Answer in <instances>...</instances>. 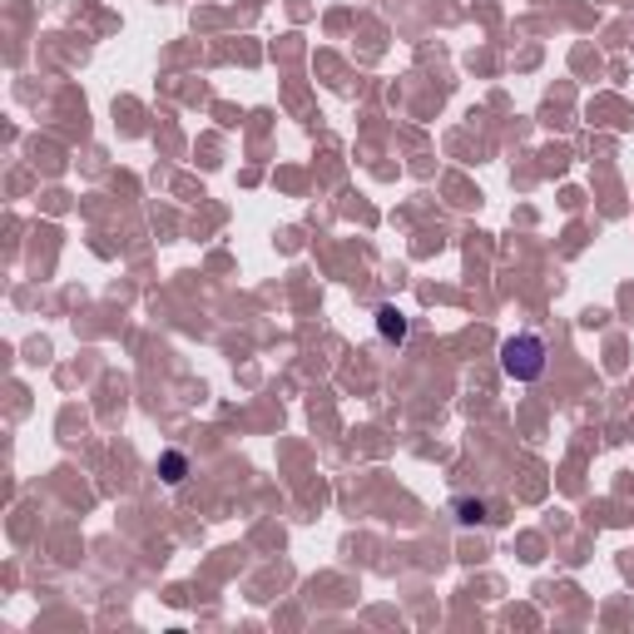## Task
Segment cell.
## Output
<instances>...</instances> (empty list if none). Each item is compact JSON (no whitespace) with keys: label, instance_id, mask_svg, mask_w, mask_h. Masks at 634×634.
Here are the masks:
<instances>
[{"label":"cell","instance_id":"1","mask_svg":"<svg viewBox=\"0 0 634 634\" xmlns=\"http://www.w3.org/2000/svg\"><path fill=\"white\" fill-rule=\"evenodd\" d=\"M501 372L511 382H535L545 372V342L535 333H521V337H505L501 342Z\"/></svg>","mask_w":634,"mask_h":634},{"label":"cell","instance_id":"2","mask_svg":"<svg viewBox=\"0 0 634 634\" xmlns=\"http://www.w3.org/2000/svg\"><path fill=\"white\" fill-rule=\"evenodd\" d=\"M377 333H382L387 342H407V317H401L392 303H382V308H377Z\"/></svg>","mask_w":634,"mask_h":634},{"label":"cell","instance_id":"3","mask_svg":"<svg viewBox=\"0 0 634 634\" xmlns=\"http://www.w3.org/2000/svg\"><path fill=\"white\" fill-rule=\"evenodd\" d=\"M158 476H164L168 485H178L188 476V457L184 451H164V457H158Z\"/></svg>","mask_w":634,"mask_h":634},{"label":"cell","instance_id":"4","mask_svg":"<svg viewBox=\"0 0 634 634\" xmlns=\"http://www.w3.org/2000/svg\"><path fill=\"white\" fill-rule=\"evenodd\" d=\"M457 521H461V525L485 521V505H481V501H457Z\"/></svg>","mask_w":634,"mask_h":634}]
</instances>
